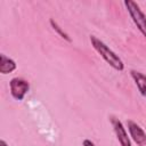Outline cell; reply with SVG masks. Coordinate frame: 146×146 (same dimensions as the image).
<instances>
[{
	"label": "cell",
	"mask_w": 146,
	"mask_h": 146,
	"mask_svg": "<svg viewBox=\"0 0 146 146\" xmlns=\"http://www.w3.org/2000/svg\"><path fill=\"white\" fill-rule=\"evenodd\" d=\"M89 40H90V43H91L92 48L100 55V57L111 67H113L114 70H116L119 72H121V71L124 70V63L122 62V59L106 43H104L100 39H98L95 35H90L89 36Z\"/></svg>",
	"instance_id": "cell-1"
},
{
	"label": "cell",
	"mask_w": 146,
	"mask_h": 146,
	"mask_svg": "<svg viewBox=\"0 0 146 146\" xmlns=\"http://www.w3.org/2000/svg\"><path fill=\"white\" fill-rule=\"evenodd\" d=\"M123 5L125 6L133 24L137 26L139 32L146 38V15L143 13V10L138 6V3H136L135 1L125 0V1H123Z\"/></svg>",
	"instance_id": "cell-2"
},
{
	"label": "cell",
	"mask_w": 146,
	"mask_h": 146,
	"mask_svg": "<svg viewBox=\"0 0 146 146\" xmlns=\"http://www.w3.org/2000/svg\"><path fill=\"white\" fill-rule=\"evenodd\" d=\"M10 95L16 100H23L30 90V83L23 78H13L9 81Z\"/></svg>",
	"instance_id": "cell-3"
},
{
	"label": "cell",
	"mask_w": 146,
	"mask_h": 146,
	"mask_svg": "<svg viewBox=\"0 0 146 146\" xmlns=\"http://www.w3.org/2000/svg\"><path fill=\"white\" fill-rule=\"evenodd\" d=\"M127 128H128L130 138L137 144V146H146V132L139 124H137L132 120H128Z\"/></svg>",
	"instance_id": "cell-4"
},
{
	"label": "cell",
	"mask_w": 146,
	"mask_h": 146,
	"mask_svg": "<svg viewBox=\"0 0 146 146\" xmlns=\"http://www.w3.org/2000/svg\"><path fill=\"white\" fill-rule=\"evenodd\" d=\"M111 124L113 127V130H114V133L120 143L121 146H131V141H130V138L128 136V132L123 125V123L114 117V116H111Z\"/></svg>",
	"instance_id": "cell-5"
},
{
	"label": "cell",
	"mask_w": 146,
	"mask_h": 146,
	"mask_svg": "<svg viewBox=\"0 0 146 146\" xmlns=\"http://www.w3.org/2000/svg\"><path fill=\"white\" fill-rule=\"evenodd\" d=\"M17 64L10 57H7L5 54H0V73L8 74L16 70Z\"/></svg>",
	"instance_id": "cell-6"
},
{
	"label": "cell",
	"mask_w": 146,
	"mask_h": 146,
	"mask_svg": "<svg viewBox=\"0 0 146 146\" xmlns=\"http://www.w3.org/2000/svg\"><path fill=\"white\" fill-rule=\"evenodd\" d=\"M130 75L133 79V81H135L139 92L141 94V96H145L146 95V75L139 71H136V70H131Z\"/></svg>",
	"instance_id": "cell-7"
},
{
	"label": "cell",
	"mask_w": 146,
	"mask_h": 146,
	"mask_svg": "<svg viewBox=\"0 0 146 146\" xmlns=\"http://www.w3.org/2000/svg\"><path fill=\"white\" fill-rule=\"evenodd\" d=\"M49 23H50V26L52 27V30H54V31H55L62 39H64V40L67 41V42H72V39L70 38V35H68V34H67V33H66V32H65V31L57 24V22H55L52 18H50Z\"/></svg>",
	"instance_id": "cell-8"
},
{
	"label": "cell",
	"mask_w": 146,
	"mask_h": 146,
	"mask_svg": "<svg viewBox=\"0 0 146 146\" xmlns=\"http://www.w3.org/2000/svg\"><path fill=\"white\" fill-rule=\"evenodd\" d=\"M82 146H96L94 141H91L90 139H84L82 141Z\"/></svg>",
	"instance_id": "cell-9"
},
{
	"label": "cell",
	"mask_w": 146,
	"mask_h": 146,
	"mask_svg": "<svg viewBox=\"0 0 146 146\" xmlns=\"http://www.w3.org/2000/svg\"><path fill=\"white\" fill-rule=\"evenodd\" d=\"M0 146H9V145H8L3 139H1V140H0Z\"/></svg>",
	"instance_id": "cell-10"
},
{
	"label": "cell",
	"mask_w": 146,
	"mask_h": 146,
	"mask_svg": "<svg viewBox=\"0 0 146 146\" xmlns=\"http://www.w3.org/2000/svg\"><path fill=\"white\" fill-rule=\"evenodd\" d=\"M144 97H145V98H146V95H145V96H144Z\"/></svg>",
	"instance_id": "cell-11"
}]
</instances>
